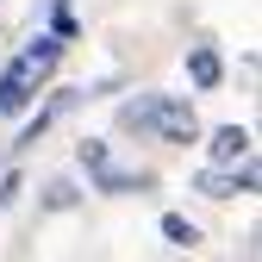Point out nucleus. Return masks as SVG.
<instances>
[{"instance_id":"obj_1","label":"nucleus","mask_w":262,"mask_h":262,"mask_svg":"<svg viewBox=\"0 0 262 262\" xmlns=\"http://www.w3.org/2000/svg\"><path fill=\"white\" fill-rule=\"evenodd\" d=\"M56 62H62V38H56V31L31 38L7 69H0V119H25L31 100H38V88L56 75Z\"/></svg>"},{"instance_id":"obj_2","label":"nucleus","mask_w":262,"mask_h":262,"mask_svg":"<svg viewBox=\"0 0 262 262\" xmlns=\"http://www.w3.org/2000/svg\"><path fill=\"white\" fill-rule=\"evenodd\" d=\"M119 125L144 131V138H162V144H193L200 138V113L181 94H138V100L119 106Z\"/></svg>"},{"instance_id":"obj_3","label":"nucleus","mask_w":262,"mask_h":262,"mask_svg":"<svg viewBox=\"0 0 262 262\" xmlns=\"http://www.w3.org/2000/svg\"><path fill=\"white\" fill-rule=\"evenodd\" d=\"M206 193V200H237V193H256V162H212V169H200V181H193Z\"/></svg>"},{"instance_id":"obj_4","label":"nucleus","mask_w":262,"mask_h":262,"mask_svg":"<svg viewBox=\"0 0 262 262\" xmlns=\"http://www.w3.org/2000/svg\"><path fill=\"white\" fill-rule=\"evenodd\" d=\"M187 81L200 88V94H212V88L225 81V62H219L212 44H193V50H187Z\"/></svg>"},{"instance_id":"obj_5","label":"nucleus","mask_w":262,"mask_h":262,"mask_svg":"<svg viewBox=\"0 0 262 262\" xmlns=\"http://www.w3.org/2000/svg\"><path fill=\"white\" fill-rule=\"evenodd\" d=\"M94 187H100V193H144L150 169H106V162H100V169H94Z\"/></svg>"},{"instance_id":"obj_6","label":"nucleus","mask_w":262,"mask_h":262,"mask_svg":"<svg viewBox=\"0 0 262 262\" xmlns=\"http://www.w3.org/2000/svg\"><path fill=\"white\" fill-rule=\"evenodd\" d=\"M206 150H212V162H244V156H250V131H244V125H219Z\"/></svg>"},{"instance_id":"obj_7","label":"nucleus","mask_w":262,"mask_h":262,"mask_svg":"<svg viewBox=\"0 0 262 262\" xmlns=\"http://www.w3.org/2000/svg\"><path fill=\"white\" fill-rule=\"evenodd\" d=\"M162 237H169L175 250H193V244H200V225L181 219V212H162Z\"/></svg>"},{"instance_id":"obj_8","label":"nucleus","mask_w":262,"mask_h":262,"mask_svg":"<svg viewBox=\"0 0 262 262\" xmlns=\"http://www.w3.org/2000/svg\"><path fill=\"white\" fill-rule=\"evenodd\" d=\"M50 31H56L62 44L75 38V13H69V0H56V7H50Z\"/></svg>"},{"instance_id":"obj_9","label":"nucleus","mask_w":262,"mask_h":262,"mask_svg":"<svg viewBox=\"0 0 262 262\" xmlns=\"http://www.w3.org/2000/svg\"><path fill=\"white\" fill-rule=\"evenodd\" d=\"M75 156H81V169L94 175V169L106 162V144H100V138H81V150H75Z\"/></svg>"},{"instance_id":"obj_10","label":"nucleus","mask_w":262,"mask_h":262,"mask_svg":"<svg viewBox=\"0 0 262 262\" xmlns=\"http://www.w3.org/2000/svg\"><path fill=\"white\" fill-rule=\"evenodd\" d=\"M19 187H25V175H19V169H7V175H0V212L13 206V193H19Z\"/></svg>"},{"instance_id":"obj_11","label":"nucleus","mask_w":262,"mask_h":262,"mask_svg":"<svg viewBox=\"0 0 262 262\" xmlns=\"http://www.w3.org/2000/svg\"><path fill=\"white\" fill-rule=\"evenodd\" d=\"M50 206H56V212H62V206H75V187H69V181H56V187H50Z\"/></svg>"}]
</instances>
